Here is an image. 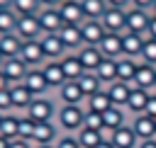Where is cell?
Instances as JSON below:
<instances>
[{
  "instance_id": "30",
  "label": "cell",
  "mask_w": 156,
  "mask_h": 148,
  "mask_svg": "<svg viewBox=\"0 0 156 148\" xmlns=\"http://www.w3.org/2000/svg\"><path fill=\"white\" fill-rule=\"evenodd\" d=\"M134 73H136V61L129 58V56H119V58H117V80L132 85Z\"/></svg>"
},
{
  "instance_id": "6",
  "label": "cell",
  "mask_w": 156,
  "mask_h": 148,
  "mask_svg": "<svg viewBox=\"0 0 156 148\" xmlns=\"http://www.w3.org/2000/svg\"><path fill=\"white\" fill-rule=\"evenodd\" d=\"M0 70L5 73V78L10 80V85H17V82H22V80H24V75H27L29 66H27L20 56H15V58H5V61H2V66H0Z\"/></svg>"
},
{
  "instance_id": "24",
  "label": "cell",
  "mask_w": 156,
  "mask_h": 148,
  "mask_svg": "<svg viewBox=\"0 0 156 148\" xmlns=\"http://www.w3.org/2000/svg\"><path fill=\"white\" fill-rule=\"evenodd\" d=\"M78 87L83 90V95H85V99L90 97V95H95L98 90H102V82H100V78L93 73V70H83L80 75H78Z\"/></svg>"
},
{
  "instance_id": "55",
  "label": "cell",
  "mask_w": 156,
  "mask_h": 148,
  "mask_svg": "<svg viewBox=\"0 0 156 148\" xmlns=\"http://www.w3.org/2000/svg\"><path fill=\"white\" fill-rule=\"evenodd\" d=\"M34 148H54V146H34Z\"/></svg>"
},
{
  "instance_id": "49",
  "label": "cell",
  "mask_w": 156,
  "mask_h": 148,
  "mask_svg": "<svg viewBox=\"0 0 156 148\" xmlns=\"http://www.w3.org/2000/svg\"><path fill=\"white\" fill-rule=\"evenodd\" d=\"M58 2H61V0H39L41 7H58Z\"/></svg>"
},
{
  "instance_id": "58",
  "label": "cell",
  "mask_w": 156,
  "mask_h": 148,
  "mask_svg": "<svg viewBox=\"0 0 156 148\" xmlns=\"http://www.w3.org/2000/svg\"><path fill=\"white\" fill-rule=\"evenodd\" d=\"M154 121H156V119H154Z\"/></svg>"
},
{
  "instance_id": "19",
  "label": "cell",
  "mask_w": 156,
  "mask_h": 148,
  "mask_svg": "<svg viewBox=\"0 0 156 148\" xmlns=\"http://www.w3.org/2000/svg\"><path fill=\"white\" fill-rule=\"evenodd\" d=\"M129 92H132V85H129V82H122V80H115V82H110V87H107V95H110V99H112L115 107H127Z\"/></svg>"
},
{
  "instance_id": "53",
  "label": "cell",
  "mask_w": 156,
  "mask_h": 148,
  "mask_svg": "<svg viewBox=\"0 0 156 148\" xmlns=\"http://www.w3.org/2000/svg\"><path fill=\"white\" fill-rule=\"evenodd\" d=\"M98 148H115V146H112V143H100Z\"/></svg>"
},
{
  "instance_id": "34",
  "label": "cell",
  "mask_w": 156,
  "mask_h": 148,
  "mask_svg": "<svg viewBox=\"0 0 156 148\" xmlns=\"http://www.w3.org/2000/svg\"><path fill=\"white\" fill-rule=\"evenodd\" d=\"M78 146L80 148H98L102 141H100V131H95V129H78Z\"/></svg>"
},
{
  "instance_id": "18",
  "label": "cell",
  "mask_w": 156,
  "mask_h": 148,
  "mask_svg": "<svg viewBox=\"0 0 156 148\" xmlns=\"http://www.w3.org/2000/svg\"><path fill=\"white\" fill-rule=\"evenodd\" d=\"M58 36L63 41L66 49H80L83 46V36H80V24H63L58 29Z\"/></svg>"
},
{
  "instance_id": "42",
  "label": "cell",
  "mask_w": 156,
  "mask_h": 148,
  "mask_svg": "<svg viewBox=\"0 0 156 148\" xmlns=\"http://www.w3.org/2000/svg\"><path fill=\"white\" fill-rule=\"evenodd\" d=\"M144 114L156 119V92H149V99H146V107H144Z\"/></svg>"
},
{
  "instance_id": "1",
  "label": "cell",
  "mask_w": 156,
  "mask_h": 148,
  "mask_svg": "<svg viewBox=\"0 0 156 148\" xmlns=\"http://www.w3.org/2000/svg\"><path fill=\"white\" fill-rule=\"evenodd\" d=\"M100 24L105 27V32L112 34H124L127 32V10H117V7H107L100 17Z\"/></svg>"
},
{
  "instance_id": "4",
  "label": "cell",
  "mask_w": 156,
  "mask_h": 148,
  "mask_svg": "<svg viewBox=\"0 0 156 148\" xmlns=\"http://www.w3.org/2000/svg\"><path fill=\"white\" fill-rule=\"evenodd\" d=\"M83 109H80V104H63L61 109H58V124H61V129H66V131H76V129H80L83 126Z\"/></svg>"
},
{
  "instance_id": "12",
  "label": "cell",
  "mask_w": 156,
  "mask_h": 148,
  "mask_svg": "<svg viewBox=\"0 0 156 148\" xmlns=\"http://www.w3.org/2000/svg\"><path fill=\"white\" fill-rule=\"evenodd\" d=\"M134 87H141V90H149L156 85V66H149V63H136V73H134V80H132Z\"/></svg>"
},
{
  "instance_id": "9",
  "label": "cell",
  "mask_w": 156,
  "mask_h": 148,
  "mask_svg": "<svg viewBox=\"0 0 156 148\" xmlns=\"http://www.w3.org/2000/svg\"><path fill=\"white\" fill-rule=\"evenodd\" d=\"M20 58L29 66V68H37L41 66L46 58H44V51L39 46V39H32V41H22V49H20Z\"/></svg>"
},
{
  "instance_id": "47",
  "label": "cell",
  "mask_w": 156,
  "mask_h": 148,
  "mask_svg": "<svg viewBox=\"0 0 156 148\" xmlns=\"http://www.w3.org/2000/svg\"><path fill=\"white\" fill-rule=\"evenodd\" d=\"M136 148H156V138H146V141H141Z\"/></svg>"
},
{
  "instance_id": "52",
  "label": "cell",
  "mask_w": 156,
  "mask_h": 148,
  "mask_svg": "<svg viewBox=\"0 0 156 148\" xmlns=\"http://www.w3.org/2000/svg\"><path fill=\"white\" fill-rule=\"evenodd\" d=\"M0 148H10V141H7V138H2V136H0Z\"/></svg>"
},
{
  "instance_id": "32",
  "label": "cell",
  "mask_w": 156,
  "mask_h": 148,
  "mask_svg": "<svg viewBox=\"0 0 156 148\" xmlns=\"http://www.w3.org/2000/svg\"><path fill=\"white\" fill-rule=\"evenodd\" d=\"M80 2V10H83V17L85 19H100L102 12L107 10V2L105 0H78Z\"/></svg>"
},
{
  "instance_id": "50",
  "label": "cell",
  "mask_w": 156,
  "mask_h": 148,
  "mask_svg": "<svg viewBox=\"0 0 156 148\" xmlns=\"http://www.w3.org/2000/svg\"><path fill=\"white\" fill-rule=\"evenodd\" d=\"M5 87H10V80L5 78V73L0 70V90H5Z\"/></svg>"
},
{
  "instance_id": "57",
  "label": "cell",
  "mask_w": 156,
  "mask_h": 148,
  "mask_svg": "<svg viewBox=\"0 0 156 148\" xmlns=\"http://www.w3.org/2000/svg\"><path fill=\"white\" fill-rule=\"evenodd\" d=\"M0 119H2V114H0Z\"/></svg>"
},
{
  "instance_id": "45",
  "label": "cell",
  "mask_w": 156,
  "mask_h": 148,
  "mask_svg": "<svg viewBox=\"0 0 156 148\" xmlns=\"http://www.w3.org/2000/svg\"><path fill=\"white\" fill-rule=\"evenodd\" d=\"M132 7H139V10H151V7H154V0H132Z\"/></svg>"
},
{
  "instance_id": "39",
  "label": "cell",
  "mask_w": 156,
  "mask_h": 148,
  "mask_svg": "<svg viewBox=\"0 0 156 148\" xmlns=\"http://www.w3.org/2000/svg\"><path fill=\"white\" fill-rule=\"evenodd\" d=\"M141 61L144 63H149V66H156V39H149V41H144V46H141Z\"/></svg>"
},
{
  "instance_id": "29",
  "label": "cell",
  "mask_w": 156,
  "mask_h": 148,
  "mask_svg": "<svg viewBox=\"0 0 156 148\" xmlns=\"http://www.w3.org/2000/svg\"><path fill=\"white\" fill-rule=\"evenodd\" d=\"M112 146L115 148H136V133L132 131V126H117Z\"/></svg>"
},
{
  "instance_id": "26",
  "label": "cell",
  "mask_w": 156,
  "mask_h": 148,
  "mask_svg": "<svg viewBox=\"0 0 156 148\" xmlns=\"http://www.w3.org/2000/svg\"><path fill=\"white\" fill-rule=\"evenodd\" d=\"M0 136L7 138V141L20 138V116H15L10 112L2 114V119H0Z\"/></svg>"
},
{
  "instance_id": "48",
  "label": "cell",
  "mask_w": 156,
  "mask_h": 148,
  "mask_svg": "<svg viewBox=\"0 0 156 148\" xmlns=\"http://www.w3.org/2000/svg\"><path fill=\"white\" fill-rule=\"evenodd\" d=\"M149 32H151V36L156 39V15H151V19H149Z\"/></svg>"
},
{
  "instance_id": "41",
  "label": "cell",
  "mask_w": 156,
  "mask_h": 148,
  "mask_svg": "<svg viewBox=\"0 0 156 148\" xmlns=\"http://www.w3.org/2000/svg\"><path fill=\"white\" fill-rule=\"evenodd\" d=\"M12 109V102H10V87L0 90V114H7Z\"/></svg>"
},
{
  "instance_id": "23",
  "label": "cell",
  "mask_w": 156,
  "mask_h": 148,
  "mask_svg": "<svg viewBox=\"0 0 156 148\" xmlns=\"http://www.w3.org/2000/svg\"><path fill=\"white\" fill-rule=\"evenodd\" d=\"M41 70H44V78H46L49 87H61V85L66 82V75H63L58 61H46V63L41 66Z\"/></svg>"
},
{
  "instance_id": "43",
  "label": "cell",
  "mask_w": 156,
  "mask_h": 148,
  "mask_svg": "<svg viewBox=\"0 0 156 148\" xmlns=\"http://www.w3.org/2000/svg\"><path fill=\"white\" fill-rule=\"evenodd\" d=\"M54 148H80V146H78V138L63 136V138H58V146H54Z\"/></svg>"
},
{
  "instance_id": "11",
  "label": "cell",
  "mask_w": 156,
  "mask_h": 148,
  "mask_svg": "<svg viewBox=\"0 0 156 148\" xmlns=\"http://www.w3.org/2000/svg\"><path fill=\"white\" fill-rule=\"evenodd\" d=\"M22 85H24L34 97H39V95H44V92L49 90V82H46L41 68H29L27 75H24V80H22Z\"/></svg>"
},
{
  "instance_id": "25",
  "label": "cell",
  "mask_w": 156,
  "mask_h": 148,
  "mask_svg": "<svg viewBox=\"0 0 156 148\" xmlns=\"http://www.w3.org/2000/svg\"><path fill=\"white\" fill-rule=\"evenodd\" d=\"M58 63H61V70H63L66 80H78V75L83 73V66H80V61H78L76 53H66V56H61Z\"/></svg>"
},
{
  "instance_id": "40",
  "label": "cell",
  "mask_w": 156,
  "mask_h": 148,
  "mask_svg": "<svg viewBox=\"0 0 156 148\" xmlns=\"http://www.w3.org/2000/svg\"><path fill=\"white\" fill-rule=\"evenodd\" d=\"M34 126H37V121H32L29 116H22V119H20V138L32 141V136H34Z\"/></svg>"
},
{
  "instance_id": "27",
  "label": "cell",
  "mask_w": 156,
  "mask_h": 148,
  "mask_svg": "<svg viewBox=\"0 0 156 148\" xmlns=\"http://www.w3.org/2000/svg\"><path fill=\"white\" fill-rule=\"evenodd\" d=\"M93 73L100 78V82H115L117 80V58H102Z\"/></svg>"
},
{
  "instance_id": "38",
  "label": "cell",
  "mask_w": 156,
  "mask_h": 148,
  "mask_svg": "<svg viewBox=\"0 0 156 148\" xmlns=\"http://www.w3.org/2000/svg\"><path fill=\"white\" fill-rule=\"evenodd\" d=\"M83 126L100 131V129H102V114H100V112H93V109H85V114H83ZM83 126H80V129H83Z\"/></svg>"
},
{
  "instance_id": "28",
  "label": "cell",
  "mask_w": 156,
  "mask_h": 148,
  "mask_svg": "<svg viewBox=\"0 0 156 148\" xmlns=\"http://www.w3.org/2000/svg\"><path fill=\"white\" fill-rule=\"evenodd\" d=\"M32 99H34V95L22 85V82H17V85H10V102H12V109L15 107H29L32 104Z\"/></svg>"
},
{
  "instance_id": "14",
  "label": "cell",
  "mask_w": 156,
  "mask_h": 148,
  "mask_svg": "<svg viewBox=\"0 0 156 148\" xmlns=\"http://www.w3.org/2000/svg\"><path fill=\"white\" fill-rule=\"evenodd\" d=\"M98 49H100L102 58H119V56H122V34L107 32V34L100 39Z\"/></svg>"
},
{
  "instance_id": "44",
  "label": "cell",
  "mask_w": 156,
  "mask_h": 148,
  "mask_svg": "<svg viewBox=\"0 0 156 148\" xmlns=\"http://www.w3.org/2000/svg\"><path fill=\"white\" fill-rule=\"evenodd\" d=\"M107 7H117V10H129L132 7V0H105Z\"/></svg>"
},
{
  "instance_id": "17",
  "label": "cell",
  "mask_w": 156,
  "mask_h": 148,
  "mask_svg": "<svg viewBox=\"0 0 156 148\" xmlns=\"http://www.w3.org/2000/svg\"><path fill=\"white\" fill-rule=\"evenodd\" d=\"M58 97H61L63 104H80V102L85 99V95H83V90L78 87L76 80H66V82L58 87Z\"/></svg>"
},
{
  "instance_id": "2",
  "label": "cell",
  "mask_w": 156,
  "mask_h": 148,
  "mask_svg": "<svg viewBox=\"0 0 156 148\" xmlns=\"http://www.w3.org/2000/svg\"><path fill=\"white\" fill-rule=\"evenodd\" d=\"M15 34H17L22 41L39 39V36L44 34L41 27H39V17H37V15H22V17H17V29H15Z\"/></svg>"
},
{
  "instance_id": "46",
  "label": "cell",
  "mask_w": 156,
  "mask_h": 148,
  "mask_svg": "<svg viewBox=\"0 0 156 148\" xmlns=\"http://www.w3.org/2000/svg\"><path fill=\"white\" fill-rule=\"evenodd\" d=\"M29 143H32V141H24V138H15V141H10V148H32Z\"/></svg>"
},
{
  "instance_id": "54",
  "label": "cell",
  "mask_w": 156,
  "mask_h": 148,
  "mask_svg": "<svg viewBox=\"0 0 156 148\" xmlns=\"http://www.w3.org/2000/svg\"><path fill=\"white\" fill-rule=\"evenodd\" d=\"M151 15H156V0H154V7H151Z\"/></svg>"
},
{
  "instance_id": "7",
  "label": "cell",
  "mask_w": 156,
  "mask_h": 148,
  "mask_svg": "<svg viewBox=\"0 0 156 148\" xmlns=\"http://www.w3.org/2000/svg\"><path fill=\"white\" fill-rule=\"evenodd\" d=\"M37 17H39V27L44 34H58V29L63 27V19L56 7H41L37 12Z\"/></svg>"
},
{
  "instance_id": "21",
  "label": "cell",
  "mask_w": 156,
  "mask_h": 148,
  "mask_svg": "<svg viewBox=\"0 0 156 148\" xmlns=\"http://www.w3.org/2000/svg\"><path fill=\"white\" fill-rule=\"evenodd\" d=\"M20 49H22V39H20L15 32L0 34V53H2V58H15V56H20Z\"/></svg>"
},
{
  "instance_id": "35",
  "label": "cell",
  "mask_w": 156,
  "mask_h": 148,
  "mask_svg": "<svg viewBox=\"0 0 156 148\" xmlns=\"http://www.w3.org/2000/svg\"><path fill=\"white\" fill-rule=\"evenodd\" d=\"M102 126H110V129H117V126H124V114H122V107H110L102 112Z\"/></svg>"
},
{
  "instance_id": "33",
  "label": "cell",
  "mask_w": 156,
  "mask_h": 148,
  "mask_svg": "<svg viewBox=\"0 0 156 148\" xmlns=\"http://www.w3.org/2000/svg\"><path fill=\"white\" fill-rule=\"evenodd\" d=\"M112 107V99H110V95H107V90H98L95 95H90L88 97V109H93V112H105V109H110Z\"/></svg>"
},
{
  "instance_id": "3",
  "label": "cell",
  "mask_w": 156,
  "mask_h": 148,
  "mask_svg": "<svg viewBox=\"0 0 156 148\" xmlns=\"http://www.w3.org/2000/svg\"><path fill=\"white\" fill-rule=\"evenodd\" d=\"M54 114H56L54 102H51V99H44V97H34L32 104L27 107V116H29L32 121H37V124H41V121H51Z\"/></svg>"
},
{
  "instance_id": "37",
  "label": "cell",
  "mask_w": 156,
  "mask_h": 148,
  "mask_svg": "<svg viewBox=\"0 0 156 148\" xmlns=\"http://www.w3.org/2000/svg\"><path fill=\"white\" fill-rule=\"evenodd\" d=\"M17 29V12L15 10H0V34Z\"/></svg>"
},
{
  "instance_id": "59",
  "label": "cell",
  "mask_w": 156,
  "mask_h": 148,
  "mask_svg": "<svg viewBox=\"0 0 156 148\" xmlns=\"http://www.w3.org/2000/svg\"><path fill=\"white\" fill-rule=\"evenodd\" d=\"M154 87H156V85H154Z\"/></svg>"
},
{
  "instance_id": "20",
  "label": "cell",
  "mask_w": 156,
  "mask_h": 148,
  "mask_svg": "<svg viewBox=\"0 0 156 148\" xmlns=\"http://www.w3.org/2000/svg\"><path fill=\"white\" fill-rule=\"evenodd\" d=\"M56 141V126L51 121H41L34 126V136H32V143L37 146H51Z\"/></svg>"
},
{
  "instance_id": "56",
  "label": "cell",
  "mask_w": 156,
  "mask_h": 148,
  "mask_svg": "<svg viewBox=\"0 0 156 148\" xmlns=\"http://www.w3.org/2000/svg\"><path fill=\"white\" fill-rule=\"evenodd\" d=\"M2 61H5V58H2V53H0V66H2Z\"/></svg>"
},
{
  "instance_id": "10",
  "label": "cell",
  "mask_w": 156,
  "mask_h": 148,
  "mask_svg": "<svg viewBox=\"0 0 156 148\" xmlns=\"http://www.w3.org/2000/svg\"><path fill=\"white\" fill-rule=\"evenodd\" d=\"M149 19H151V12H149V10L129 7V10H127V32H134V34L146 32V29H149Z\"/></svg>"
},
{
  "instance_id": "16",
  "label": "cell",
  "mask_w": 156,
  "mask_h": 148,
  "mask_svg": "<svg viewBox=\"0 0 156 148\" xmlns=\"http://www.w3.org/2000/svg\"><path fill=\"white\" fill-rule=\"evenodd\" d=\"M78 61H80V66H83V70H95L98 68V63L102 61V53H100V49L98 46H80L78 49Z\"/></svg>"
},
{
  "instance_id": "36",
  "label": "cell",
  "mask_w": 156,
  "mask_h": 148,
  "mask_svg": "<svg viewBox=\"0 0 156 148\" xmlns=\"http://www.w3.org/2000/svg\"><path fill=\"white\" fill-rule=\"evenodd\" d=\"M12 10L17 12V17H22V15H37L41 5L39 0H12Z\"/></svg>"
},
{
  "instance_id": "8",
  "label": "cell",
  "mask_w": 156,
  "mask_h": 148,
  "mask_svg": "<svg viewBox=\"0 0 156 148\" xmlns=\"http://www.w3.org/2000/svg\"><path fill=\"white\" fill-rule=\"evenodd\" d=\"M105 34L107 32L100 24V19H83L80 22V36H83V44L85 46H98Z\"/></svg>"
},
{
  "instance_id": "31",
  "label": "cell",
  "mask_w": 156,
  "mask_h": 148,
  "mask_svg": "<svg viewBox=\"0 0 156 148\" xmlns=\"http://www.w3.org/2000/svg\"><path fill=\"white\" fill-rule=\"evenodd\" d=\"M146 99H149V90H141V87H134V85H132V92H129L127 107H129L134 114H144Z\"/></svg>"
},
{
  "instance_id": "15",
  "label": "cell",
  "mask_w": 156,
  "mask_h": 148,
  "mask_svg": "<svg viewBox=\"0 0 156 148\" xmlns=\"http://www.w3.org/2000/svg\"><path fill=\"white\" fill-rule=\"evenodd\" d=\"M132 131L136 133V138L146 141V138H156V121L146 114H136L132 121Z\"/></svg>"
},
{
  "instance_id": "13",
  "label": "cell",
  "mask_w": 156,
  "mask_h": 148,
  "mask_svg": "<svg viewBox=\"0 0 156 148\" xmlns=\"http://www.w3.org/2000/svg\"><path fill=\"white\" fill-rule=\"evenodd\" d=\"M56 10H58V15H61L63 24H80V22L85 19L78 0H61Z\"/></svg>"
},
{
  "instance_id": "51",
  "label": "cell",
  "mask_w": 156,
  "mask_h": 148,
  "mask_svg": "<svg viewBox=\"0 0 156 148\" xmlns=\"http://www.w3.org/2000/svg\"><path fill=\"white\" fill-rule=\"evenodd\" d=\"M0 10H12V0H0Z\"/></svg>"
},
{
  "instance_id": "5",
  "label": "cell",
  "mask_w": 156,
  "mask_h": 148,
  "mask_svg": "<svg viewBox=\"0 0 156 148\" xmlns=\"http://www.w3.org/2000/svg\"><path fill=\"white\" fill-rule=\"evenodd\" d=\"M39 46H41L46 61H58V58L66 56V51H68V49L63 46V41H61L58 34H41V36H39Z\"/></svg>"
},
{
  "instance_id": "22",
  "label": "cell",
  "mask_w": 156,
  "mask_h": 148,
  "mask_svg": "<svg viewBox=\"0 0 156 148\" xmlns=\"http://www.w3.org/2000/svg\"><path fill=\"white\" fill-rule=\"evenodd\" d=\"M141 46H144V39L141 34H134V32H124L122 34V56H139L141 53Z\"/></svg>"
}]
</instances>
